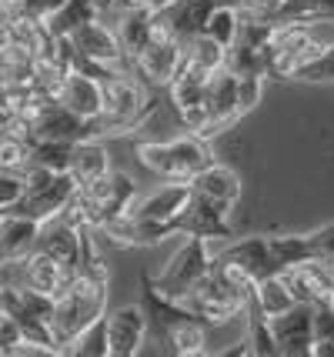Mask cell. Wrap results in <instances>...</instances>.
<instances>
[{
  "label": "cell",
  "instance_id": "6da1fadb",
  "mask_svg": "<svg viewBox=\"0 0 334 357\" xmlns=\"http://www.w3.org/2000/svg\"><path fill=\"white\" fill-rule=\"evenodd\" d=\"M104 91V107L94 121H87V137H121L130 134L151 121V114L158 107L151 87L141 77H134V70H121L100 80Z\"/></svg>",
  "mask_w": 334,
  "mask_h": 357
},
{
  "label": "cell",
  "instance_id": "7a4b0ae2",
  "mask_svg": "<svg viewBox=\"0 0 334 357\" xmlns=\"http://www.w3.org/2000/svg\"><path fill=\"white\" fill-rule=\"evenodd\" d=\"M137 160L151 174H158L160 181H181L188 184L194 174L201 171L204 164H211V147L207 140H201L197 134H181L171 140H144L137 144Z\"/></svg>",
  "mask_w": 334,
  "mask_h": 357
},
{
  "label": "cell",
  "instance_id": "3957f363",
  "mask_svg": "<svg viewBox=\"0 0 334 357\" xmlns=\"http://www.w3.org/2000/svg\"><path fill=\"white\" fill-rule=\"evenodd\" d=\"M188 311L201 321V324L207 327H224V324H231L234 317H241L244 314V301H241L231 287H224V280L214 274V267H207V274L197 284H194L191 291L184 297H177Z\"/></svg>",
  "mask_w": 334,
  "mask_h": 357
},
{
  "label": "cell",
  "instance_id": "277c9868",
  "mask_svg": "<svg viewBox=\"0 0 334 357\" xmlns=\"http://www.w3.org/2000/svg\"><path fill=\"white\" fill-rule=\"evenodd\" d=\"M207 267H211V241L188 237V241L174 250V257L167 261V267L151 280H154V287H158L160 294H167L177 301V297H184L197 280L204 278Z\"/></svg>",
  "mask_w": 334,
  "mask_h": 357
},
{
  "label": "cell",
  "instance_id": "5b68a950",
  "mask_svg": "<svg viewBox=\"0 0 334 357\" xmlns=\"http://www.w3.org/2000/svg\"><path fill=\"white\" fill-rule=\"evenodd\" d=\"M231 207L221 201H211L204 194L191 190L184 207L171 218L174 237H201V241H227L231 237V224H227Z\"/></svg>",
  "mask_w": 334,
  "mask_h": 357
},
{
  "label": "cell",
  "instance_id": "8992f818",
  "mask_svg": "<svg viewBox=\"0 0 334 357\" xmlns=\"http://www.w3.org/2000/svg\"><path fill=\"white\" fill-rule=\"evenodd\" d=\"M281 280L287 284V291L294 297V304H308V307H328L334 301V267H328L324 261L311 257L294 267L278 271Z\"/></svg>",
  "mask_w": 334,
  "mask_h": 357
},
{
  "label": "cell",
  "instance_id": "52a82bcc",
  "mask_svg": "<svg viewBox=\"0 0 334 357\" xmlns=\"http://www.w3.org/2000/svg\"><path fill=\"white\" fill-rule=\"evenodd\" d=\"M268 331L274 351L278 354H311V344H314V307L308 304H294L278 317H268Z\"/></svg>",
  "mask_w": 334,
  "mask_h": 357
},
{
  "label": "cell",
  "instance_id": "ba28073f",
  "mask_svg": "<svg viewBox=\"0 0 334 357\" xmlns=\"http://www.w3.org/2000/svg\"><path fill=\"white\" fill-rule=\"evenodd\" d=\"M207 70L201 67H194V63H181V70L174 74V80L167 84V91H171V104H174L177 117H181V124L188 127V130H197V127L204 124V93H207Z\"/></svg>",
  "mask_w": 334,
  "mask_h": 357
},
{
  "label": "cell",
  "instance_id": "9c48e42d",
  "mask_svg": "<svg viewBox=\"0 0 334 357\" xmlns=\"http://www.w3.org/2000/svg\"><path fill=\"white\" fill-rule=\"evenodd\" d=\"M107 327V357H134L141 354L147 341V314L141 304H124L117 311H104Z\"/></svg>",
  "mask_w": 334,
  "mask_h": 357
},
{
  "label": "cell",
  "instance_id": "30bf717a",
  "mask_svg": "<svg viewBox=\"0 0 334 357\" xmlns=\"http://www.w3.org/2000/svg\"><path fill=\"white\" fill-rule=\"evenodd\" d=\"M184 63V44L181 40H164V44H147L141 54L130 57V70L151 87V91H167V84Z\"/></svg>",
  "mask_w": 334,
  "mask_h": 357
},
{
  "label": "cell",
  "instance_id": "8fae6325",
  "mask_svg": "<svg viewBox=\"0 0 334 357\" xmlns=\"http://www.w3.org/2000/svg\"><path fill=\"white\" fill-rule=\"evenodd\" d=\"M74 190H77L74 177L67 171H57V174H50L44 184L24 190V197H20L10 211L27 214V218H33V220H47V218H54V214H61V207L70 201Z\"/></svg>",
  "mask_w": 334,
  "mask_h": 357
},
{
  "label": "cell",
  "instance_id": "7c38bea8",
  "mask_svg": "<svg viewBox=\"0 0 334 357\" xmlns=\"http://www.w3.org/2000/svg\"><path fill=\"white\" fill-rule=\"evenodd\" d=\"M54 100L64 104L74 117H80V121L87 124V121H94L97 114H100V107H104V91H100V80L97 77L67 67L61 84H57V91H54Z\"/></svg>",
  "mask_w": 334,
  "mask_h": 357
},
{
  "label": "cell",
  "instance_id": "4fadbf2b",
  "mask_svg": "<svg viewBox=\"0 0 334 357\" xmlns=\"http://www.w3.org/2000/svg\"><path fill=\"white\" fill-rule=\"evenodd\" d=\"M188 194H191V184L167 181V184H160L151 194H134V201L124 207V214L141 220H154V224H171V218L184 207Z\"/></svg>",
  "mask_w": 334,
  "mask_h": 357
},
{
  "label": "cell",
  "instance_id": "5bb4252c",
  "mask_svg": "<svg viewBox=\"0 0 334 357\" xmlns=\"http://www.w3.org/2000/svg\"><path fill=\"white\" fill-rule=\"evenodd\" d=\"M80 234L84 231H77L74 224H67L61 214H54V218L40 220V231H37V244H33V250H40V254L54 257L57 264L77 271V264H80Z\"/></svg>",
  "mask_w": 334,
  "mask_h": 357
},
{
  "label": "cell",
  "instance_id": "9a60e30c",
  "mask_svg": "<svg viewBox=\"0 0 334 357\" xmlns=\"http://www.w3.org/2000/svg\"><path fill=\"white\" fill-rule=\"evenodd\" d=\"M211 257L241 267L244 274H251L255 280L268 278V274H278L274 261H271V250H268V237H257V234L255 237H244V241H227L224 248H214V241H211Z\"/></svg>",
  "mask_w": 334,
  "mask_h": 357
},
{
  "label": "cell",
  "instance_id": "2e32d148",
  "mask_svg": "<svg viewBox=\"0 0 334 357\" xmlns=\"http://www.w3.org/2000/svg\"><path fill=\"white\" fill-rule=\"evenodd\" d=\"M97 234H104L117 248H154L160 241L174 237V227H171V224H154V220L130 218V214H117V218L107 220Z\"/></svg>",
  "mask_w": 334,
  "mask_h": 357
},
{
  "label": "cell",
  "instance_id": "e0dca14e",
  "mask_svg": "<svg viewBox=\"0 0 334 357\" xmlns=\"http://www.w3.org/2000/svg\"><path fill=\"white\" fill-rule=\"evenodd\" d=\"M218 0H164L154 7V14L171 27L177 40L184 44V40H191L194 33H201L204 27V17L211 14V7H214Z\"/></svg>",
  "mask_w": 334,
  "mask_h": 357
},
{
  "label": "cell",
  "instance_id": "ac0fdd59",
  "mask_svg": "<svg viewBox=\"0 0 334 357\" xmlns=\"http://www.w3.org/2000/svg\"><path fill=\"white\" fill-rule=\"evenodd\" d=\"M80 137H87V124L57 100H50L47 107L31 121V144L33 140H67V144H74Z\"/></svg>",
  "mask_w": 334,
  "mask_h": 357
},
{
  "label": "cell",
  "instance_id": "d6986e66",
  "mask_svg": "<svg viewBox=\"0 0 334 357\" xmlns=\"http://www.w3.org/2000/svg\"><path fill=\"white\" fill-rule=\"evenodd\" d=\"M188 184H191V190L204 194V197H211V201L227 204V207H234V204L241 201V190H244L241 174L234 171V167H227V164H218V160L204 164Z\"/></svg>",
  "mask_w": 334,
  "mask_h": 357
},
{
  "label": "cell",
  "instance_id": "ffe728a7",
  "mask_svg": "<svg viewBox=\"0 0 334 357\" xmlns=\"http://www.w3.org/2000/svg\"><path fill=\"white\" fill-rule=\"evenodd\" d=\"M111 154H107V147L100 144L97 137H80L74 140V147H70V164H67V174L74 177V184L84 187L97 181V177H104V174H111Z\"/></svg>",
  "mask_w": 334,
  "mask_h": 357
},
{
  "label": "cell",
  "instance_id": "44dd1931",
  "mask_svg": "<svg viewBox=\"0 0 334 357\" xmlns=\"http://www.w3.org/2000/svg\"><path fill=\"white\" fill-rule=\"evenodd\" d=\"M37 231H40V220L17 211H0V261L31 254L37 244Z\"/></svg>",
  "mask_w": 334,
  "mask_h": 357
},
{
  "label": "cell",
  "instance_id": "7402d4cb",
  "mask_svg": "<svg viewBox=\"0 0 334 357\" xmlns=\"http://www.w3.org/2000/svg\"><path fill=\"white\" fill-rule=\"evenodd\" d=\"M74 274H77V271L57 264L54 257L40 254V250H31V254H27V287H31V291L57 297L67 284L74 280Z\"/></svg>",
  "mask_w": 334,
  "mask_h": 357
},
{
  "label": "cell",
  "instance_id": "603a6c76",
  "mask_svg": "<svg viewBox=\"0 0 334 357\" xmlns=\"http://www.w3.org/2000/svg\"><path fill=\"white\" fill-rule=\"evenodd\" d=\"M274 20L301 27H334V0H281Z\"/></svg>",
  "mask_w": 334,
  "mask_h": 357
},
{
  "label": "cell",
  "instance_id": "cb8c5ba5",
  "mask_svg": "<svg viewBox=\"0 0 334 357\" xmlns=\"http://www.w3.org/2000/svg\"><path fill=\"white\" fill-rule=\"evenodd\" d=\"M114 33L121 40V50L128 54V61L134 54H141L147 47V20H151V10H137V7H117L114 10Z\"/></svg>",
  "mask_w": 334,
  "mask_h": 357
},
{
  "label": "cell",
  "instance_id": "d4e9b609",
  "mask_svg": "<svg viewBox=\"0 0 334 357\" xmlns=\"http://www.w3.org/2000/svg\"><path fill=\"white\" fill-rule=\"evenodd\" d=\"M97 17L100 14L91 7V0H61V3L44 17V31H47L50 37H70L80 24L97 20Z\"/></svg>",
  "mask_w": 334,
  "mask_h": 357
},
{
  "label": "cell",
  "instance_id": "484cf974",
  "mask_svg": "<svg viewBox=\"0 0 334 357\" xmlns=\"http://www.w3.org/2000/svg\"><path fill=\"white\" fill-rule=\"evenodd\" d=\"M278 31V20L264 14H251V10H241L238 7V31H234V40L231 47H241V50H264L271 44V37Z\"/></svg>",
  "mask_w": 334,
  "mask_h": 357
},
{
  "label": "cell",
  "instance_id": "4316f807",
  "mask_svg": "<svg viewBox=\"0 0 334 357\" xmlns=\"http://www.w3.org/2000/svg\"><path fill=\"white\" fill-rule=\"evenodd\" d=\"M251 304H255L264 317H278V314H284L287 307H294V297L287 291V284L281 280V274H268V278H261L255 284Z\"/></svg>",
  "mask_w": 334,
  "mask_h": 357
},
{
  "label": "cell",
  "instance_id": "83f0119b",
  "mask_svg": "<svg viewBox=\"0 0 334 357\" xmlns=\"http://www.w3.org/2000/svg\"><path fill=\"white\" fill-rule=\"evenodd\" d=\"M268 250H271V261H274V271H284V267H294L301 261H311L308 234H274V237H268Z\"/></svg>",
  "mask_w": 334,
  "mask_h": 357
},
{
  "label": "cell",
  "instance_id": "f1b7e54d",
  "mask_svg": "<svg viewBox=\"0 0 334 357\" xmlns=\"http://www.w3.org/2000/svg\"><path fill=\"white\" fill-rule=\"evenodd\" d=\"M160 344H164L167 354H177V357L204 354L207 351V324H201V321L194 317V321H188V324H181L177 331H171Z\"/></svg>",
  "mask_w": 334,
  "mask_h": 357
},
{
  "label": "cell",
  "instance_id": "f546056e",
  "mask_svg": "<svg viewBox=\"0 0 334 357\" xmlns=\"http://www.w3.org/2000/svg\"><path fill=\"white\" fill-rule=\"evenodd\" d=\"M184 61L207 70V74H214V70H221L227 63V47L211 40L207 33H194L191 40H184Z\"/></svg>",
  "mask_w": 334,
  "mask_h": 357
},
{
  "label": "cell",
  "instance_id": "4dcf8cb0",
  "mask_svg": "<svg viewBox=\"0 0 334 357\" xmlns=\"http://www.w3.org/2000/svg\"><path fill=\"white\" fill-rule=\"evenodd\" d=\"M234 31H238V3L218 0V3L211 7V14L204 17V27H201V33H207L211 40H218L221 47H231Z\"/></svg>",
  "mask_w": 334,
  "mask_h": 357
},
{
  "label": "cell",
  "instance_id": "1f68e13d",
  "mask_svg": "<svg viewBox=\"0 0 334 357\" xmlns=\"http://www.w3.org/2000/svg\"><path fill=\"white\" fill-rule=\"evenodd\" d=\"M64 354H70V357H107V327H104V314H100L97 321H91L74 341L67 344Z\"/></svg>",
  "mask_w": 334,
  "mask_h": 357
},
{
  "label": "cell",
  "instance_id": "d6a6232c",
  "mask_svg": "<svg viewBox=\"0 0 334 357\" xmlns=\"http://www.w3.org/2000/svg\"><path fill=\"white\" fill-rule=\"evenodd\" d=\"M70 147L67 140H33L31 144V164L47 167V171H67L70 164Z\"/></svg>",
  "mask_w": 334,
  "mask_h": 357
},
{
  "label": "cell",
  "instance_id": "836d02e7",
  "mask_svg": "<svg viewBox=\"0 0 334 357\" xmlns=\"http://www.w3.org/2000/svg\"><path fill=\"white\" fill-rule=\"evenodd\" d=\"M244 314H248V347H251V354H261V357H274L278 351H274V341H271V331H268V317L257 311L255 304H248L244 307Z\"/></svg>",
  "mask_w": 334,
  "mask_h": 357
},
{
  "label": "cell",
  "instance_id": "e575fe53",
  "mask_svg": "<svg viewBox=\"0 0 334 357\" xmlns=\"http://www.w3.org/2000/svg\"><path fill=\"white\" fill-rule=\"evenodd\" d=\"M261 93H264V77H257V74H238V110H241V117H248V114L261 104Z\"/></svg>",
  "mask_w": 334,
  "mask_h": 357
},
{
  "label": "cell",
  "instance_id": "d590c367",
  "mask_svg": "<svg viewBox=\"0 0 334 357\" xmlns=\"http://www.w3.org/2000/svg\"><path fill=\"white\" fill-rule=\"evenodd\" d=\"M298 80H308V84H331L334 80V40H328V47L321 50V57L311 67H304Z\"/></svg>",
  "mask_w": 334,
  "mask_h": 357
},
{
  "label": "cell",
  "instance_id": "8d00e7d4",
  "mask_svg": "<svg viewBox=\"0 0 334 357\" xmlns=\"http://www.w3.org/2000/svg\"><path fill=\"white\" fill-rule=\"evenodd\" d=\"M308 244H311V257H318L328 267H334V224L308 231Z\"/></svg>",
  "mask_w": 334,
  "mask_h": 357
},
{
  "label": "cell",
  "instance_id": "74e56055",
  "mask_svg": "<svg viewBox=\"0 0 334 357\" xmlns=\"http://www.w3.org/2000/svg\"><path fill=\"white\" fill-rule=\"evenodd\" d=\"M24 197V174L0 167V211H10Z\"/></svg>",
  "mask_w": 334,
  "mask_h": 357
},
{
  "label": "cell",
  "instance_id": "f35d334b",
  "mask_svg": "<svg viewBox=\"0 0 334 357\" xmlns=\"http://www.w3.org/2000/svg\"><path fill=\"white\" fill-rule=\"evenodd\" d=\"M24 341V334H20V327L10 314L0 307V357H14L17 344Z\"/></svg>",
  "mask_w": 334,
  "mask_h": 357
},
{
  "label": "cell",
  "instance_id": "ab89813d",
  "mask_svg": "<svg viewBox=\"0 0 334 357\" xmlns=\"http://www.w3.org/2000/svg\"><path fill=\"white\" fill-rule=\"evenodd\" d=\"M314 341L334 344V304L314 307Z\"/></svg>",
  "mask_w": 334,
  "mask_h": 357
},
{
  "label": "cell",
  "instance_id": "60d3db41",
  "mask_svg": "<svg viewBox=\"0 0 334 357\" xmlns=\"http://www.w3.org/2000/svg\"><path fill=\"white\" fill-rule=\"evenodd\" d=\"M241 10H251V14H264V17H274V10L281 7V0H234Z\"/></svg>",
  "mask_w": 334,
  "mask_h": 357
},
{
  "label": "cell",
  "instance_id": "b9f144b4",
  "mask_svg": "<svg viewBox=\"0 0 334 357\" xmlns=\"http://www.w3.org/2000/svg\"><path fill=\"white\" fill-rule=\"evenodd\" d=\"M57 3H61V0H20V10H24V14H33V17H40V20H44V17H47L50 10L57 7Z\"/></svg>",
  "mask_w": 334,
  "mask_h": 357
},
{
  "label": "cell",
  "instance_id": "7bdbcfd3",
  "mask_svg": "<svg viewBox=\"0 0 334 357\" xmlns=\"http://www.w3.org/2000/svg\"><path fill=\"white\" fill-rule=\"evenodd\" d=\"M17 10H20L17 3H10V0H0V31H7V27H10V20H14Z\"/></svg>",
  "mask_w": 334,
  "mask_h": 357
},
{
  "label": "cell",
  "instance_id": "ee69618b",
  "mask_svg": "<svg viewBox=\"0 0 334 357\" xmlns=\"http://www.w3.org/2000/svg\"><path fill=\"white\" fill-rule=\"evenodd\" d=\"M117 3H121V0H91V7H94L100 17H111L114 10H117Z\"/></svg>",
  "mask_w": 334,
  "mask_h": 357
},
{
  "label": "cell",
  "instance_id": "f6af8a7d",
  "mask_svg": "<svg viewBox=\"0 0 334 357\" xmlns=\"http://www.w3.org/2000/svg\"><path fill=\"white\" fill-rule=\"evenodd\" d=\"M160 0H121L117 7H137V10H154Z\"/></svg>",
  "mask_w": 334,
  "mask_h": 357
},
{
  "label": "cell",
  "instance_id": "bcb514c9",
  "mask_svg": "<svg viewBox=\"0 0 334 357\" xmlns=\"http://www.w3.org/2000/svg\"><path fill=\"white\" fill-rule=\"evenodd\" d=\"M331 31H334V27H331Z\"/></svg>",
  "mask_w": 334,
  "mask_h": 357
},
{
  "label": "cell",
  "instance_id": "7dc6e473",
  "mask_svg": "<svg viewBox=\"0 0 334 357\" xmlns=\"http://www.w3.org/2000/svg\"><path fill=\"white\" fill-rule=\"evenodd\" d=\"M331 304H334V301H331Z\"/></svg>",
  "mask_w": 334,
  "mask_h": 357
}]
</instances>
